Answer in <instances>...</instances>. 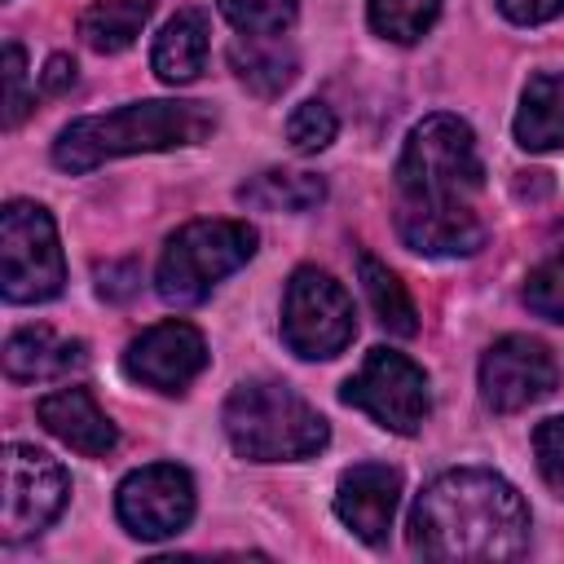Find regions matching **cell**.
Masks as SVG:
<instances>
[{
	"mask_svg": "<svg viewBox=\"0 0 564 564\" xmlns=\"http://www.w3.org/2000/svg\"><path fill=\"white\" fill-rule=\"evenodd\" d=\"M335 132H339V119H335V110H330L326 101H300V106L291 110V119H286V141H291L300 154L326 150V145L335 141Z\"/></svg>",
	"mask_w": 564,
	"mask_h": 564,
	"instance_id": "24",
	"label": "cell"
},
{
	"mask_svg": "<svg viewBox=\"0 0 564 564\" xmlns=\"http://www.w3.org/2000/svg\"><path fill=\"white\" fill-rule=\"evenodd\" d=\"M207 13L203 9H181L176 18L163 22V31L154 35V48H150V66L163 84H189L198 79L203 62H207Z\"/></svg>",
	"mask_w": 564,
	"mask_h": 564,
	"instance_id": "16",
	"label": "cell"
},
{
	"mask_svg": "<svg viewBox=\"0 0 564 564\" xmlns=\"http://www.w3.org/2000/svg\"><path fill=\"white\" fill-rule=\"evenodd\" d=\"M555 379H560L555 357L533 335H502L480 357V397L498 414H516V410L551 397Z\"/></svg>",
	"mask_w": 564,
	"mask_h": 564,
	"instance_id": "11",
	"label": "cell"
},
{
	"mask_svg": "<svg viewBox=\"0 0 564 564\" xmlns=\"http://www.w3.org/2000/svg\"><path fill=\"white\" fill-rule=\"evenodd\" d=\"M533 454H538L542 480L564 498V414L538 423V432H533Z\"/></svg>",
	"mask_w": 564,
	"mask_h": 564,
	"instance_id": "26",
	"label": "cell"
},
{
	"mask_svg": "<svg viewBox=\"0 0 564 564\" xmlns=\"http://www.w3.org/2000/svg\"><path fill=\"white\" fill-rule=\"evenodd\" d=\"M397 502H401V471L388 467V463H357L339 476V489H335V516L370 546H379L392 529V516H397Z\"/></svg>",
	"mask_w": 564,
	"mask_h": 564,
	"instance_id": "13",
	"label": "cell"
},
{
	"mask_svg": "<svg viewBox=\"0 0 564 564\" xmlns=\"http://www.w3.org/2000/svg\"><path fill=\"white\" fill-rule=\"evenodd\" d=\"M137 282H141V273H137L132 260H123V264H101V269H97V291H101L106 300H128V295L137 291Z\"/></svg>",
	"mask_w": 564,
	"mask_h": 564,
	"instance_id": "29",
	"label": "cell"
},
{
	"mask_svg": "<svg viewBox=\"0 0 564 564\" xmlns=\"http://www.w3.org/2000/svg\"><path fill=\"white\" fill-rule=\"evenodd\" d=\"M502 18H511L516 26H538L564 13V0H498Z\"/></svg>",
	"mask_w": 564,
	"mask_h": 564,
	"instance_id": "28",
	"label": "cell"
},
{
	"mask_svg": "<svg viewBox=\"0 0 564 564\" xmlns=\"http://www.w3.org/2000/svg\"><path fill=\"white\" fill-rule=\"evenodd\" d=\"M88 361L79 339H57L48 326H22L4 339V375L13 383H40L62 379Z\"/></svg>",
	"mask_w": 564,
	"mask_h": 564,
	"instance_id": "15",
	"label": "cell"
},
{
	"mask_svg": "<svg viewBox=\"0 0 564 564\" xmlns=\"http://www.w3.org/2000/svg\"><path fill=\"white\" fill-rule=\"evenodd\" d=\"M516 141L533 154L564 145V70L529 75L516 110Z\"/></svg>",
	"mask_w": 564,
	"mask_h": 564,
	"instance_id": "17",
	"label": "cell"
},
{
	"mask_svg": "<svg viewBox=\"0 0 564 564\" xmlns=\"http://www.w3.org/2000/svg\"><path fill=\"white\" fill-rule=\"evenodd\" d=\"M410 551L423 560H516L529 551V507L489 467L441 471L414 498Z\"/></svg>",
	"mask_w": 564,
	"mask_h": 564,
	"instance_id": "2",
	"label": "cell"
},
{
	"mask_svg": "<svg viewBox=\"0 0 564 564\" xmlns=\"http://www.w3.org/2000/svg\"><path fill=\"white\" fill-rule=\"evenodd\" d=\"M40 88L44 93H66V88H75V62L66 57V53H53L48 57V66H44V75H40Z\"/></svg>",
	"mask_w": 564,
	"mask_h": 564,
	"instance_id": "30",
	"label": "cell"
},
{
	"mask_svg": "<svg viewBox=\"0 0 564 564\" xmlns=\"http://www.w3.org/2000/svg\"><path fill=\"white\" fill-rule=\"evenodd\" d=\"M436 13H441V0H366L370 31L397 44H414L419 35H427Z\"/></svg>",
	"mask_w": 564,
	"mask_h": 564,
	"instance_id": "22",
	"label": "cell"
},
{
	"mask_svg": "<svg viewBox=\"0 0 564 564\" xmlns=\"http://www.w3.org/2000/svg\"><path fill=\"white\" fill-rule=\"evenodd\" d=\"M216 132V110L207 101H128L106 115H84L66 123L53 141V163L62 172H93L106 159L123 154H154V150H181L198 145Z\"/></svg>",
	"mask_w": 564,
	"mask_h": 564,
	"instance_id": "3",
	"label": "cell"
},
{
	"mask_svg": "<svg viewBox=\"0 0 564 564\" xmlns=\"http://www.w3.org/2000/svg\"><path fill=\"white\" fill-rule=\"evenodd\" d=\"M256 242L260 238L247 220H189L167 238V247L159 256L154 291L167 304L189 308V304L207 300L216 282L238 273L256 256Z\"/></svg>",
	"mask_w": 564,
	"mask_h": 564,
	"instance_id": "5",
	"label": "cell"
},
{
	"mask_svg": "<svg viewBox=\"0 0 564 564\" xmlns=\"http://www.w3.org/2000/svg\"><path fill=\"white\" fill-rule=\"evenodd\" d=\"M326 198V181L313 172H291V167H269L238 185V203L256 212H308Z\"/></svg>",
	"mask_w": 564,
	"mask_h": 564,
	"instance_id": "19",
	"label": "cell"
},
{
	"mask_svg": "<svg viewBox=\"0 0 564 564\" xmlns=\"http://www.w3.org/2000/svg\"><path fill=\"white\" fill-rule=\"evenodd\" d=\"M207 366V344L189 322H154L123 348V375L154 392H185Z\"/></svg>",
	"mask_w": 564,
	"mask_h": 564,
	"instance_id": "12",
	"label": "cell"
},
{
	"mask_svg": "<svg viewBox=\"0 0 564 564\" xmlns=\"http://www.w3.org/2000/svg\"><path fill=\"white\" fill-rule=\"evenodd\" d=\"M485 185L476 137L458 115H427L410 128L397 159V234L419 256H471L485 247V220L471 194Z\"/></svg>",
	"mask_w": 564,
	"mask_h": 564,
	"instance_id": "1",
	"label": "cell"
},
{
	"mask_svg": "<svg viewBox=\"0 0 564 564\" xmlns=\"http://www.w3.org/2000/svg\"><path fill=\"white\" fill-rule=\"evenodd\" d=\"M357 335L352 300L326 269H295L282 295V339L304 361L339 357Z\"/></svg>",
	"mask_w": 564,
	"mask_h": 564,
	"instance_id": "7",
	"label": "cell"
},
{
	"mask_svg": "<svg viewBox=\"0 0 564 564\" xmlns=\"http://www.w3.org/2000/svg\"><path fill=\"white\" fill-rule=\"evenodd\" d=\"M66 264L57 225L40 203L13 198L0 212V291L9 304H44L62 291Z\"/></svg>",
	"mask_w": 564,
	"mask_h": 564,
	"instance_id": "6",
	"label": "cell"
},
{
	"mask_svg": "<svg viewBox=\"0 0 564 564\" xmlns=\"http://www.w3.org/2000/svg\"><path fill=\"white\" fill-rule=\"evenodd\" d=\"M357 278H361V291H366L375 317L383 322V330H392V335H414V330H419L414 300L405 295L401 278H397L383 260H375L370 251H361V256H357Z\"/></svg>",
	"mask_w": 564,
	"mask_h": 564,
	"instance_id": "21",
	"label": "cell"
},
{
	"mask_svg": "<svg viewBox=\"0 0 564 564\" xmlns=\"http://www.w3.org/2000/svg\"><path fill=\"white\" fill-rule=\"evenodd\" d=\"M225 436L251 463H295L326 449V419L286 383H238L225 401Z\"/></svg>",
	"mask_w": 564,
	"mask_h": 564,
	"instance_id": "4",
	"label": "cell"
},
{
	"mask_svg": "<svg viewBox=\"0 0 564 564\" xmlns=\"http://www.w3.org/2000/svg\"><path fill=\"white\" fill-rule=\"evenodd\" d=\"M115 511H119V524L141 542L172 538L194 516V480L176 463L137 467L123 476V485L115 494Z\"/></svg>",
	"mask_w": 564,
	"mask_h": 564,
	"instance_id": "10",
	"label": "cell"
},
{
	"mask_svg": "<svg viewBox=\"0 0 564 564\" xmlns=\"http://www.w3.org/2000/svg\"><path fill=\"white\" fill-rule=\"evenodd\" d=\"M35 419L75 454L84 458H106L119 445L115 423L101 414V405L93 401L88 388H57L48 397L35 401Z\"/></svg>",
	"mask_w": 564,
	"mask_h": 564,
	"instance_id": "14",
	"label": "cell"
},
{
	"mask_svg": "<svg viewBox=\"0 0 564 564\" xmlns=\"http://www.w3.org/2000/svg\"><path fill=\"white\" fill-rule=\"evenodd\" d=\"M339 401L370 414L379 427L397 436H414L432 410L427 375L405 352H392V348H370L357 375H348V383L339 388Z\"/></svg>",
	"mask_w": 564,
	"mask_h": 564,
	"instance_id": "8",
	"label": "cell"
},
{
	"mask_svg": "<svg viewBox=\"0 0 564 564\" xmlns=\"http://www.w3.org/2000/svg\"><path fill=\"white\" fill-rule=\"evenodd\" d=\"M35 101L26 97V53L18 40L4 44V128H18Z\"/></svg>",
	"mask_w": 564,
	"mask_h": 564,
	"instance_id": "27",
	"label": "cell"
},
{
	"mask_svg": "<svg viewBox=\"0 0 564 564\" xmlns=\"http://www.w3.org/2000/svg\"><path fill=\"white\" fill-rule=\"evenodd\" d=\"M524 304H529L538 317H546V322H564V247L529 273V282H524Z\"/></svg>",
	"mask_w": 564,
	"mask_h": 564,
	"instance_id": "25",
	"label": "cell"
},
{
	"mask_svg": "<svg viewBox=\"0 0 564 564\" xmlns=\"http://www.w3.org/2000/svg\"><path fill=\"white\" fill-rule=\"evenodd\" d=\"M66 498H70V480L57 458L22 441L4 445V516H0L4 542H22L48 529L62 516Z\"/></svg>",
	"mask_w": 564,
	"mask_h": 564,
	"instance_id": "9",
	"label": "cell"
},
{
	"mask_svg": "<svg viewBox=\"0 0 564 564\" xmlns=\"http://www.w3.org/2000/svg\"><path fill=\"white\" fill-rule=\"evenodd\" d=\"M225 22L238 35H286L295 26V0H220Z\"/></svg>",
	"mask_w": 564,
	"mask_h": 564,
	"instance_id": "23",
	"label": "cell"
},
{
	"mask_svg": "<svg viewBox=\"0 0 564 564\" xmlns=\"http://www.w3.org/2000/svg\"><path fill=\"white\" fill-rule=\"evenodd\" d=\"M229 66L234 75L256 93V97H282L295 79V53L282 44V35H238L229 44Z\"/></svg>",
	"mask_w": 564,
	"mask_h": 564,
	"instance_id": "18",
	"label": "cell"
},
{
	"mask_svg": "<svg viewBox=\"0 0 564 564\" xmlns=\"http://www.w3.org/2000/svg\"><path fill=\"white\" fill-rule=\"evenodd\" d=\"M150 18V0H97L79 13V40L93 53H123Z\"/></svg>",
	"mask_w": 564,
	"mask_h": 564,
	"instance_id": "20",
	"label": "cell"
}]
</instances>
